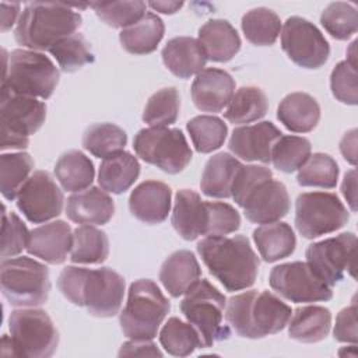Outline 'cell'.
<instances>
[{
    "label": "cell",
    "instance_id": "6da1fadb",
    "mask_svg": "<svg viewBox=\"0 0 358 358\" xmlns=\"http://www.w3.org/2000/svg\"><path fill=\"white\" fill-rule=\"evenodd\" d=\"M124 285V278L108 267L92 270L67 266L57 278L63 296L77 306H84L96 317H112L119 313Z\"/></svg>",
    "mask_w": 358,
    "mask_h": 358
},
{
    "label": "cell",
    "instance_id": "7a4b0ae2",
    "mask_svg": "<svg viewBox=\"0 0 358 358\" xmlns=\"http://www.w3.org/2000/svg\"><path fill=\"white\" fill-rule=\"evenodd\" d=\"M197 253L227 291H241L255 284L259 273V257L246 236H206L197 243Z\"/></svg>",
    "mask_w": 358,
    "mask_h": 358
},
{
    "label": "cell",
    "instance_id": "3957f363",
    "mask_svg": "<svg viewBox=\"0 0 358 358\" xmlns=\"http://www.w3.org/2000/svg\"><path fill=\"white\" fill-rule=\"evenodd\" d=\"M291 315V308L270 291L250 289L231 296L225 305L228 324L245 338H263L281 331Z\"/></svg>",
    "mask_w": 358,
    "mask_h": 358
},
{
    "label": "cell",
    "instance_id": "277c9868",
    "mask_svg": "<svg viewBox=\"0 0 358 358\" xmlns=\"http://www.w3.org/2000/svg\"><path fill=\"white\" fill-rule=\"evenodd\" d=\"M81 15L64 3H28L15 27V41L31 50H49L80 28Z\"/></svg>",
    "mask_w": 358,
    "mask_h": 358
},
{
    "label": "cell",
    "instance_id": "5b68a950",
    "mask_svg": "<svg viewBox=\"0 0 358 358\" xmlns=\"http://www.w3.org/2000/svg\"><path fill=\"white\" fill-rule=\"evenodd\" d=\"M4 55V73L1 90L15 95L48 99L60 78L55 63L41 52L15 49L10 56Z\"/></svg>",
    "mask_w": 358,
    "mask_h": 358
},
{
    "label": "cell",
    "instance_id": "8992f818",
    "mask_svg": "<svg viewBox=\"0 0 358 358\" xmlns=\"http://www.w3.org/2000/svg\"><path fill=\"white\" fill-rule=\"evenodd\" d=\"M171 303L159 287L147 278L131 282L119 323L130 340H152L165 320Z\"/></svg>",
    "mask_w": 358,
    "mask_h": 358
},
{
    "label": "cell",
    "instance_id": "52a82bcc",
    "mask_svg": "<svg viewBox=\"0 0 358 358\" xmlns=\"http://www.w3.org/2000/svg\"><path fill=\"white\" fill-rule=\"evenodd\" d=\"M0 282L4 298L20 308L45 303L50 291L48 267L25 256L1 260Z\"/></svg>",
    "mask_w": 358,
    "mask_h": 358
},
{
    "label": "cell",
    "instance_id": "ba28073f",
    "mask_svg": "<svg viewBox=\"0 0 358 358\" xmlns=\"http://www.w3.org/2000/svg\"><path fill=\"white\" fill-rule=\"evenodd\" d=\"M227 298L208 280H199L180 302V310L199 331L203 348L229 338L228 326L222 324Z\"/></svg>",
    "mask_w": 358,
    "mask_h": 358
},
{
    "label": "cell",
    "instance_id": "9c48e42d",
    "mask_svg": "<svg viewBox=\"0 0 358 358\" xmlns=\"http://www.w3.org/2000/svg\"><path fill=\"white\" fill-rule=\"evenodd\" d=\"M8 329L18 358H49L59 344V333L42 309H17L8 317Z\"/></svg>",
    "mask_w": 358,
    "mask_h": 358
},
{
    "label": "cell",
    "instance_id": "30bf717a",
    "mask_svg": "<svg viewBox=\"0 0 358 358\" xmlns=\"http://www.w3.org/2000/svg\"><path fill=\"white\" fill-rule=\"evenodd\" d=\"M133 148L143 161L161 171L176 175L192 161V150L179 129H141L133 141Z\"/></svg>",
    "mask_w": 358,
    "mask_h": 358
},
{
    "label": "cell",
    "instance_id": "8fae6325",
    "mask_svg": "<svg viewBox=\"0 0 358 358\" xmlns=\"http://www.w3.org/2000/svg\"><path fill=\"white\" fill-rule=\"evenodd\" d=\"M46 117V105L35 98L15 95L1 90L0 123L1 150H22L29 136L41 129Z\"/></svg>",
    "mask_w": 358,
    "mask_h": 358
},
{
    "label": "cell",
    "instance_id": "7c38bea8",
    "mask_svg": "<svg viewBox=\"0 0 358 358\" xmlns=\"http://www.w3.org/2000/svg\"><path fill=\"white\" fill-rule=\"evenodd\" d=\"M350 215L334 193H302L295 201V227L298 232L313 239L343 228Z\"/></svg>",
    "mask_w": 358,
    "mask_h": 358
},
{
    "label": "cell",
    "instance_id": "4fadbf2b",
    "mask_svg": "<svg viewBox=\"0 0 358 358\" xmlns=\"http://www.w3.org/2000/svg\"><path fill=\"white\" fill-rule=\"evenodd\" d=\"M355 243L357 238L352 232L315 242L305 252L306 263L322 281L333 287L343 280L345 270L354 275Z\"/></svg>",
    "mask_w": 358,
    "mask_h": 358
},
{
    "label": "cell",
    "instance_id": "5bb4252c",
    "mask_svg": "<svg viewBox=\"0 0 358 358\" xmlns=\"http://www.w3.org/2000/svg\"><path fill=\"white\" fill-rule=\"evenodd\" d=\"M281 48L299 67L319 69L330 55V46L315 24L302 17H289L281 29Z\"/></svg>",
    "mask_w": 358,
    "mask_h": 358
},
{
    "label": "cell",
    "instance_id": "9a60e30c",
    "mask_svg": "<svg viewBox=\"0 0 358 358\" xmlns=\"http://www.w3.org/2000/svg\"><path fill=\"white\" fill-rule=\"evenodd\" d=\"M270 287L282 298L295 302H320L333 298V289L322 281L305 262L275 266L268 277Z\"/></svg>",
    "mask_w": 358,
    "mask_h": 358
},
{
    "label": "cell",
    "instance_id": "2e32d148",
    "mask_svg": "<svg viewBox=\"0 0 358 358\" xmlns=\"http://www.w3.org/2000/svg\"><path fill=\"white\" fill-rule=\"evenodd\" d=\"M15 203L29 222L42 224L60 215L64 196L49 172L36 171L18 192Z\"/></svg>",
    "mask_w": 358,
    "mask_h": 358
},
{
    "label": "cell",
    "instance_id": "e0dca14e",
    "mask_svg": "<svg viewBox=\"0 0 358 358\" xmlns=\"http://www.w3.org/2000/svg\"><path fill=\"white\" fill-rule=\"evenodd\" d=\"M243 208L245 217L253 224L280 221L289 211V196L284 183L266 175L249 186L235 201Z\"/></svg>",
    "mask_w": 358,
    "mask_h": 358
},
{
    "label": "cell",
    "instance_id": "ac0fdd59",
    "mask_svg": "<svg viewBox=\"0 0 358 358\" xmlns=\"http://www.w3.org/2000/svg\"><path fill=\"white\" fill-rule=\"evenodd\" d=\"M281 136L280 129L271 122H259L234 129L228 147L241 159L268 164L273 145Z\"/></svg>",
    "mask_w": 358,
    "mask_h": 358
},
{
    "label": "cell",
    "instance_id": "d6986e66",
    "mask_svg": "<svg viewBox=\"0 0 358 358\" xmlns=\"http://www.w3.org/2000/svg\"><path fill=\"white\" fill-rule=\"evenodd\" d=\"M190 92L199 110L217 113L229 103L235 92V81L225 70L208 67L196 76Z\"/></svg>",
    "mask_w": 358,
    "mask_h": 358
},
{
    "label": "cell",
    "instance_id": "ffe728a7",
    "mask_svg": "<svg viewBox=\"0 0 358 358\" xmlns=\"http://www.w3.org/2000/svg\"><path fill=\"white\" fill-rule=\"evenodd\" d=\"M73 245V232L67 222L57 220L29 232L27 250L29 255L39 257L49 264H62Z\"/></svg>",
    "mask_w": 358,
    "mask_h": 358
},
{
    "label": "cell",
    "instance_id": "44dd1931",
    "mask_svg": "<svg viewBox=\"0 0 358 358\" xmlns=\"http://www.w3.org/2000/svg\"><path fill=\"white\" fill-rule=\"evenodd\" d=\"M171 187L159 180L141 182L129 197V208L133 217L150 225L161 224L171 210Z\"/></svg>",
    "mask_w": 358,
    "mask_h": 358
},
{
    "label": "cell",
    "instance_id": "7402d4cb",
    "mask_svg": "<svg viewBox=\"0 0 358 358\" xmlns=\"http://www.w3.org/2000/svg\"><path fill=\"white\" fill-rule=\"evenodd\" d=\"M115 213L112 197L99 187H87L67 199L66 214L70 221L83 225H103Z\"/></svg>",
    "mask_w": 358,
    "mask_h": 358
},
{
    "label": "cell",
    "instance_id": "603a6c76",
    "mask_svg": "<svg viewBox=\"0 0 358 358\" xmlns=\"http://www.w3.org/2000/svg\"><path fill=\"white\" fill-rule=\"evenodd\" d=\"M207 220V201H203L197 192L182 189L176 193L171 222L185 241H194L201 235L206 236Z\"/></svg>",
    "mask_w": 358,
    "mask_h": 358
},
{
    "label": "cell",
    "instance_id": "cb8c5ba5",
    "mask_svg": "<svg viewBox=\"0 0 358 358\" xmlns=\"http://www.w3.org/2000/svg\"><path fill=\"white\" fill-rule=\"evenodd\" d=\"M165 67L179 78H190L204 70L207 57L197 39L176 36L166 42L162 52Z\"/></svg>",
    "mask_w": 358,
    "mask_h": 358
},
{
    "label": "cell",
    "instance_id": "d4e9b609",
    "mask_svg": "<svg viewBox=\"0 0 358 358\" xmlns=\"http://www.w3.org/2000/svg\"><path fill=\"white\" fill-rule=\"evenodd\" d=\"M199 43L207 60L229 62L241 49V38L227 20H210L199 29Z\"/></svg>",
    "mask_w": 358,
    "mask_h": 358
},
{
    "label": "cell",
    "instance_id": "484cf974",
    "mask_svg": "<svg viewBox=\"0 0 358 358\" xmlns=\"http://www.w3.org/2000/svg\"><path fill=\"white\" fill-rule=\"evenodd\" d=\"M200 275L201 268L190 250L173 252L159 270V281L173 298L185 295L200 280Z\"/></svg>",
    "mask_w": 358,
    "mask_h": 358
},
{
    "label": "cell",
    "instance_id": "4316f807",
    "mask_svg": "<svg viewBox=\"0 0 358 358\" xmlns=\"http://www.w3.org/2000/svg\"><path fill=\"white\" fill-rule=\"evenodd\" d=\"M277 117L289 131L308 133L319 123L320 106L309 94L292 92L280 102Z\"/></svg>",
    "mask_w": 358,
    "mask_h": 358
},
{
    "label": "cell",
    "instance_id": "83f0119b",
    "mask_svg": "<svg viewBox=\"0 0 358 358\" xmlns=\"http://www.w3.org/2000/svg\"><path fill=\"white\" fill-rule=\"evenodd\" d=\"M242 164L228 152L213 155L203 171L200 189L201 193L214 199L231 197L232 183Z\"/></svg>",
    "mask_w": 358,
    "mask_h": 358
},
{
    "label": "cell",
    "instance_id": "f1b7e54d",
    "mask_svg": "<svg viewBox=\"0 0 358 358\" xmlns=\"http://www.w3.org/2000/svg\"><path fill=\"white\" fill-rule=\"evenodd\" d=\"M138 175L140 164L137 158L127 151H120L101 162L98 183L105 192L120 194L137 180Z\"/></svg>",
    "mask_w": 358,
    "mask_h": 358
},
{
    "label": "cell",
    "instance_id": "f546056e",
    "mask_svg": "<svg viewBox=\"0 0 358 358\" xmlns=\"http://www.w3.org/2000/svg\"><path fill=\"white\" fill-rule=\"evenodd\" d=\"M253 241L264 262L273 263L291 256L296 246V238L287 222L274 221L263 224L253 231Z\"/></svg>",
    "mask_w": 358,
    "mask_h": 358
},
{
    "label": "cell",
    "instance_id": "4dcf8cb0",
    "mask_svg": "<svg viewBox=\"0 0 358 358\" xmlns=\"http://www.w3.org/2000/svg\"><path fill=\"white\" fill-rule=\"evenodd\" d=\"M331 327V313L324 306L308 305L295 309L288 322V334L301 343H317L326 338Z\"/></svg>",
    "mask_w": 358,
    "mask_h": 358
},
{
    "label": "cell",
    "instance_id": "1f68e13d",
    "mask_svg": "<svg viewBox=\"0 0 358 358\" xmlns=\"http://www.w3.org/2000/svg\"><path fill=\"white\" fill-rule=\"evenodd\" d=\"M164 32L162 20L154 13H145L136 24L120 31L119 41L131 55H148L157 49Z\"/></svg>",
    "mask_w": 358,
    "mask_h": 358
},
{
    "label": "cell",
    "instance_id": "d6a6232c",
    "mask_svg": "<svg viewBox=\"0 0 358 358\" xmlns=\"http://www.w3.org/2000/svg\"><path fill=\"white\" fill-rule=\"evenodd\" d=\"M55 175L64 190L76 193L91 186L95 169L92 161L84 152L71 150L57 159Z\"/></svg>",
    "mask_w": 358,
    "mask_h": 358
},
{
    "label": "cell",
    "instance_id": "836d02e7",
    "mask_svg": "<svg viewBox=\"0 0 358 358\" xmlns=\"http://www.w3.org/2000/svg\"><path fill=\"white\" fill-rule=\"evenodd\" d=\"M109 255V241L103 231L94 225H81L73 231L70 260L81 264H99Z\"/></svg>",
    "mask_w": 358,
    "mask_h": 358
},
{
    "label": "cell",
    "instance_id": "e575fe53",
    "mask_svg": "<svg viewBox=\"0 0 358 358\" xmlns=\"http://www.w3.org/2000/svg\"><path fill=\"white\" fill-rule=\"evenodd\" d=\"M268 108L266 94L253 85L236 90L227 105L224 117L234 124L250 123L262 119Z\"/></svg>",
    "mask_w": 358,
    "mask_h": 358
},
{
    "label": "cell",
    "instance_id": "d590c367",
    "mask_svg": "<svg viewBox=\"0 0 358 358\" xmlns=\"http://www.w3.org/2000/svg\"><path fill=\"white\" fill-rule=\"evenodd\" d=\"M241 27L245 38L257 46L273 45L281 32L280 17L266 7L249 10L242 17Z\"/></svg>",
    "mask_w": 358,
    "mask_h": 358
},
{
    "label": "cell",
    "instance_id": "8d00e7d4",
    "mask_svg": "<svg viewBox=\"0 0 358 358\" xmlns=\"http://www.w3.org/2000/svg\"><path fill=\"white\" fill-rule=\"evenodd\" d=\"M126 143V131L113 123H95L83 136V147L94 157L103 159L123 151Z\"/></svg>",
    "mask_w": 358,
    "mask_h": 358
},
{
    "label": "cell",
    "instance_id": "74e56055",
    "mask_svg": "<svg viewBox=\"0 0 358 358\" xmlns=\"http://www.w3.org/2000/svg\"><path fill=\"white\" fill-rule=\"evenodd\" d=\"M159 343L173 357H187L197 348H203L199 331L179 317H171L159 331Z\"/></svg>",
    "mask_w": 358,
    "mask_h": 358
},
{
    "label": "cell",
    "instance_id": "f35d334b",
    "mask_svg": "<svg viewBox=\"0 0 358 358\" xmlns=\"http://www.w3.org/2000/svg\"><path fill=\"white\" fill-rule=\"evenodd\" d=\"M34 161L28 152L3 154L0 157V189L7 200L17 199L18 192L31 176Z\"/></svg>",
    "mask_w": 358,
    "mask_h": 358
},
{
    "label": "cell",
    "instance_id": "ab89813d",
    "mask_svg": "<svg viewBox=\"0 0 358 358\" xmlns=\"http://www.w3.org/2000/svg\"><path fill=\"white\" fill-rule=\"evenodd\" d=\"M187 131L197 152L208 154L218 150L228 134L222 119L211 115H200L187 122Z\"/></svg>",
    "mask_w": 358,
    "mask_h": 358
},
{
    "label": "cell",
    "instance_id": "60d3db41",
    "mask_svg": "<svg viewBox=\"0 0 358 358\" xmlns=\"http://www.w3.org/2000/svg\"><path fill=\"white\" fill-rule=\"evenodd\" d=\"M180 99L175 87H166L152 94L144 108L143 120L150 127H166L179 116Z\"/></svg>",
    "mask_w": 358,
    "mask_h": 358
},
{
    "label": "cell",
    "instance_id": "b9f144b4",
    "mask_svg": "<svg viewBox=\"0 0 358 358\" xmlns=\"http://www.w3.org/2000/svg\"><path fill=\"white\" fill-rule=\"evenodd\" d=\"M310 143L299 136H281L273 145L271 162L275 169L291 173L298 171L310 155Z\"/></svg>",
    "mask_w": 358,
    "mask_h": 358
},
{
    "label": "cell",
    "instance_id": "7bdbcfd3",
    "mask_svg": "<svg viewBox=\"0 0 358 358\" xmlns=\"http://www.w3.org/2000/svg\"><path fill=\"white\" fill-rule=\"evenodd\" d=\"M338 179V165L329 155L323 152L310 154L306 162L298 169L296 182L301 186L333 189Z\"/></svg>",
    "mask_w": 358,
    "mask_h": 358
},
{
    "label": "cell",
    "instance_id": "ee69618b",
    "mask_svg": "<svg viewBox=\"0 0 358 358\" xmlns=\"http://www.w3.org/2000/svg\"><path fill=\"white\" fill-rule=\"evenodd\" d=\"M323 28L336 39L345 41L358 29L357 7L345 1L330 3L320 15Z\"/></svg>",
    "mask_w": 358,
    "mask_h": 358
},
{
    "label": "cell",
    "instance_id": "f6af8a7d",
    "mask_svg": "<svg viewBox=\"0 0 358 358\" xmlns=\"http://www.w3.org/2000/svg\"><path fill=\"white\" fill-rule=\"evenodd\" d=\"M49 52L56 59L60 69L67 73H73L94 62L90 45L81 34H71L70 36L63 38L53 45Z\"/></svg>",
    "mask_w": 358,
    "mask_h": 358
},
{
    "label": "cell",
    "instance_id": "bcb514c9",
    "mask_svg": "<svg viewBox=\"0 0 358 358\" xmlns=\"http://www.w3.org/2000/svg\"><path fill=\"white\" fill-rule=\"evenodd\" d=\"M95 14L112 28H127L136 24L144 14L147 4L144 1H98L90 3Z\"/></svg>",
    "mask_w": 358,
    "mask_h": 358
},
{
    "label": "cell",
    "instance_id": "7dc6e473",
    "mask_svg": "<svg viewBox=\"0 0 358 358\" xmlns=\"http://www.w3.org/2000/svg\"><path fill=\"white\" fill-rule=\"evenodd\" d=\"M29 232L27 225L14 213H1V257L8 259L21 253L28 246Z\"/></svg>",
    "mask_w": 358,
    "mask_h": 358
},
{
    "label": "cell",
    "instance_id": "c3c4849f",
    "mask_svg": "<svg viewBox=\"0 0 358 358\" xmlns=\"http://www.w3.org/2000/svg\"><path fill=\"white\" fill-rule=\"evenodd\" d=\"M357 66L347 60L340 62L331 71L330 88L334 98L347 105H357L358 102V81Z\"/></svg>",
    "mask_w": 358,
    "mask_h": 358
},
{
    "label": "cell",
    "instance_id": "681fc988",
    "mask_svg": "<svg viewBox=\"0 0 358 358\" xmlns=\"http://www.w3.org/2000/svg\"><path fill=\"white\" fill-rule=\"evenodd\" d=\"M207 229L206 236L213 235H228L239 229L241 215L228 203L222 201H207Z\"/></svg>",
    "mask_w": 358,
    "mask_h": 358
},
{
    "label": "cell",
    "instance_id": "f907efd6",
    "mask_svg": "<svg viewBox=\"0 0 358 358\" xmlns=\"http://www.w3.org/2000/svg\"><path fill=\"white\" fill-rule=\"evenodd\" d=\"M334 338L340 343L357 344L358 330H357V303L352 302L350 306L340 310L336 317V324L333 330Z\"/></svg>",
    "mask_w": 358,
    "mask_h": 358
},
{
    "label": "cell",
    "instance_id": "816d5d0a",
    "mask_svg": "<svg viewBox=\"0 0 358 358\" xmlns=\"http://www.w3.org/2000/svg\"><path fill=\"white\" fill-rule=\"evenodd\" d=\"M119 357H162L161 350L151 340H130L122 344Z\"/></svg>",
    "mask_w": 358,
    "mask_h": 358
},
{
    "label": "cell",
    "instance_id": "f5cc1de1",
    "mask_svg": "<svg viewBox=\"0 0 358 358\" xmlns=\"http://www.w3.org/2000/svg\"><path fill=\"white\" fill-rule=\"evenodd\" d=\"M341 193L345 197L350 208L352 211H357V172H355V169H351L344 175L343 183H341Z\"/></svg>",
    "mask_w": 358,
    "mask_h": 358
},
{
    "label": "cell",
    "instance_id": "db71d44e",
    "mask_svg": "<svg viewBox=\"0 0 358 358\" xmlns=\"http://www.w3.org/2000/svg\"><path fill=\"white\" fill-rule=\"evenodd\" d=\"M340 151L345 161L351 165L357 164V130L352 129L345 133L340 141Z\"/></svg>",
    "mask_w": 358,
    "mask_h": 358
},
{
    "label": "cell",
    "instance_id": "11a10c76",
    "mask_svg": "<svg viewBox=\"0 0 358 358\" xmlns=\"http://www.w3.org/2000/svg\"><path fill=\"white\" fill-rule=\"evenodd\" d=\"M20 7H21L20 3L1 1V31L3 32L10 29L14 25L15 20L20 14Z\"/></svg>",
    "mask_w": 358,
    "mask_h": 358
},
{
    "label": "cell",
    "instance_id": "9f6ffc18",
    "mask_svg": "<svg viewBox=\"0 0 358 358\" xmlns=\"http://www.w3.org/2000/svg\"><path fill=\"white\" fill-rule=\"evenodd\" d=\"M147 6L162 14H173L183 7V1H150Z\"/></svg>",
    "mask_w": 358,
    "mask_h": 358
},
{
    "label": "cell",
    "instance_id": "6f0895ef",
    "mask_svg": "<svg viewBox=\"0 0 358 358\" xmlns=\"http://www.w3.org/2000/svg\"><path fill=\"white\" fill-rule=\"evenodd\" d=\"M1 355L3 357H15L11 336L10 337L7 334L3 336V338H1Z\"/></svg>",
    "mask_w": 358,
    "mask_h": 358
}]
</instances>
